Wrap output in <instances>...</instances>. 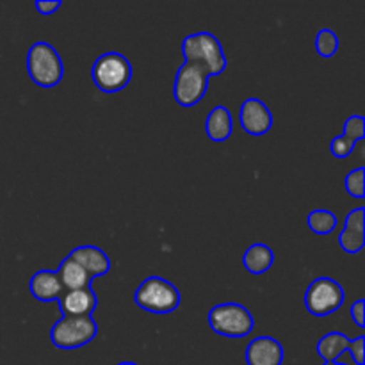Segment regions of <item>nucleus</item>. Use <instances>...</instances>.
<instances>
[{
	"mask_svg": "<svg viewBox=\"0 0 365 365\" xmlns=\"http://www.w3.org/2000/svg\"><path fill=\"white\" fill-rule=\"evenodd\" d=\"M68 259H71L73 262H77L86 273L89 274V278H98L103 277L110 271V260L106 255V252H102L96 246H78L73 248L68 255Z\"/></svg>",
	"mask_w": 365,
	"mask_h": 365,
	"instance_id": "ddd939ff",
	"label": "nucleus"
},
{
	"mask_svg": "<svg viewBox=\"0 0 365 365\" xmlns=\"http://www.w3.org/2000/svg\"><path fill=\"white\" fill-rule=\"evenodd\" d=\"M344 184H346V191H348V195L355 196V198H364L365 196V170L364 168H356L355 171L348 173Z\"/></svg>",
	"mask_w": 365,
	"mask_h": 365,
	"instance_id": "412c9836",
	"label": "nucleus"
},
{
	"mask_svg": "<svg viewBox=\"0 0 365 365\" xmlns=\"http://www.w3.org/2000/svg\"><path fill=\"white\" fill-rule=\"evenodd\" d=\"M98 334L93 317L63 316L50 330V341L59 349H77L89 344Z\"/></svg>",
	"mask_w": 365,
	"mask_h": 365,
	"instance_id": "423d86ee",
	"label": "nucleus"
},
{
	"mask_svg": "<svg viewBox=\"0 0 365 365\" xmlns=\"http://www.w3.org/2000/svg\"><path fill=\"white\" fill-rule=\"evenodd\" d=\"M57 302H59V309L64 316L73 317H91L98 305V298L91 287L64 291Z\"/></svg>",
	"mask_w": 365,
	"mask_h": 365,
	"instance_id": "9d476101",
	"label": "nucleus"
},
{
	"mask_svg": "<svg viewBox=\"0 0 365 365\" xmlns=\"http://www.w3.org/2000/svg\"><path fill=\"white\" fill-rule=\"evenodd\" d=\"M185 63L202 68L207 77H216L227 70V57L220 39L210 32H195L182 41Z\"/></svg>",
	"mask_w": 365,
	"mask_h": 365,
	"instance_id": "f257e3e1",
	"label": "nucleus"
},
{
	"mask_svg": "<svg viewBox=\"0 0 365 365\" xmlns=\"http://www.w3.org/2000/svg\"><path fill=\"white\" fill-rule=\"evenodd\" d=\"M316 50L324 59L334 57L339 50V36L330 29H321L316 36Z\"/></svg>",
	"mask_w": 365,
	"mask_h": 365,
	"instance_id": "aec40b11",
	"label": "nucleus"
},
{
	"mask_svg": "<svg viewBox=\"0 0 365 365\" xmlns=\"http://www.w3.org/2000/svg\"><path fill=\"white\" fill-rule=\"evenodd\" d=\"M34 6H36V9L39 11V13L45 14V16H46V14H53V13H56V11L61 7V2H59V0H50V2H45V0H39V2H36Z\"/></svg>",
	"mask_w": 365,
	"mask_h": 365,
	"instance_id": "a878e982",
	"label": "nucleus"
},
{
	"mask_svg": "<svg viewBox=\"0 0 365 365\" xmlns=\"http://www.w3.org/2000/svg\"><path fill=\"white\" fill-rule=\"evenodd\" d=\"M351 319L355 321V324L359 328H364L365 327V303L364 299H359V302H355L351 305Z\"/></svg>",
	"mask_w": 365,
	"mask_h": 365,
	"instance_id": "393cba45",
	"label": "nucleus"
},
{
	"mask_svg": "<svg viewBox=\"0 0 365 365\" xmlns=\"http://www.w3.org/2000/svg\"><path fill=\"white\" fill-rule=\"evenodd\" d=\"M27 71L39 88H53L63 81L64 66L59 53L50 43L38 41L27 52Z\"/></svg>",
	"mask_w": 365,
	"mask_h": 365,
	"instance_id": "f03ea898",
	"label": "nucleus"
},
{
	"mask_svg": "<svg viewBox=\"0 0 365 365\" xmlns=\"http://www.w3.org/2000/svg\"><path fill=\"white\" fill-rule=\"evenodd\" d=\"M134 303L150 314H170L180 305V292L166 278L150 277L135 291Z\"/></svg>",
	"mask_w": 365,
	"mask_h": 365,
	"instance_id": "7ed1b4c3",
	"label": "nucleus"
},
{
	"mask_svg": "<svg viewBox=\"0 0 365 365\" xmlns=\"http://www.w3.org/2000/svg\"><path fill=\"white\" fill-rule=\"evenodd\" d=\"M355 145L356 143L353 139L346 138V135H337V138L331 139L330 150L334 153V157H337V159H346L355 150Z\"/></svg>",
	"mask_w": 365,
	"mask_h": 365,
	"instance_id": "5701e85b",
	"label": "nucleus"
},
{
	"mask_svg": "<svg viewBox=\"0 0 365 365\" xmlns=\"http://www.w3.org/2000/svg\"><path fill=\"white\" fill-rule=\"evenodd\" d=\"M246 364L248 365H282L284 348L273 337H257L246 348Z\"/></svg>",
	"mask_w": 365,
	"mask_h": 365,
	"instance_id": "9b49d317",
	"label": "nucleus"
},
{
	"mask_svg": "<svg viewBox=\"0 0 365 365\" xmlns=\"http://www.w3.org/2000/svg\"><path fill=\"white\" fill-rule=\"evenodd\" d=\"M349 344H351V339L348 335L341 331H330L317 342V355L324 362H337V359H341L348 351Z\"/></svg>",
	"mask_w": 365,
	"mask_h": 365,
	"instance_id": "a211bd4d",
	"label": "nucleus"
},
{
	"mask_svg": "<svg viewBox=\"0 0 365 365\" xmlns=\"http://www.w3.org/2000/svg\"><path fill=\"white\" fill-rule=\"evenodd\" d=\"M209 88V77L202 68L184 63L177 71L173 86L175 102L182 107H195L202 102Z\"/></svg>",
	"mask_w": 365,
	"mask_h": 365,
	"instance_id": "6e6552de",
	"label": "nucleus"
},
{
	"mask_svg": "<svg viewBox=\"0 0 365 365\" xmlns=\"http://www.w3.org/2000/svg\"><path fill=\"white\" fill-rule=\"evenodd\" d=\"M57 277H59L61 285H63L64 291H77V289L91 287V278L89 274L78 266L77 262H73L71 259H64L59 264V269L56 271Z\"/></svg>",
	"mask_w": 365,
	"mask_h": 365,
	"instance_id": "f3484780",
	"label": "nucleus"
},
{
	"mask_svg": "<svg viewBox=\"0 0 365 365\" xmlns=\"http://www.w3.org/2000/svg\"><path fill=\"white\" fill-rule=\"evenodd\" d=\"M323 365H348V364H342V362H324Z\"/></svg>",
	"mask_w": 365,
	"mask_h": 365,
	"instance_id": "bb28decb",
	"label": "nucleus"
},
{
	"mask_svg": "<svg viewBox=\"0 0 365 365\" xmlns=\"http://www.w3.org/2000/svg\"><path fill=\"white\" fill-rule=\"evenodd\" d=\"M239 120L246 134L250 135H264L273 127V114L269 107L259 98H248L242 102Z\"/></svg>",
	"mask_w": 365,
	"mask_h": 365,
	"instance_id": "1a4fd4ad",
	"label": "nucleus"
},
{
	"mask_svg": "<svg viewBox=\"0 0 365 365\" xmlns=\"http://www.w3.org/2000/svg\"><path fill=\"white\" fill-rule=\"evenodd\" d=\"M310 230L317 235H328L337 228V216L331 210L316 209L307 217Z\"/></svg>",
	"mask_w": 365,
	"mask_h": 365,
	"instance_id": "6ab92c4d",
	"label": "nucleus"
},
{
	"mask_svg": "<svg viewBox=\"0 0 365 365\" xmlns=\"http://www.w3.org/2000/svg\"><path fill=\"white\" fill-rule=\"evenodd\" d=\"M364 344H365V337H364V335H360V337L353 339L351 344H349L348 351L351 353L353 360H355L356 365H364L365 364V360H364Z\"/></svg>",
	"mask_w": 365,
	"mask_h": 365,
	"instance_id": "b1692460",
	"label": "nucleus"
},
{
	"mask_svg": "<svg viewBox=\"0 0 365 365\" xmlns=\"http://www.w3.org/2000/svg\"><path fill=\"white\" fill-rule=\"evenodd\" d=\"M339 245L344 250L346 253H359L365 245V209L359 207V209L351 210L346 216L344 230L339 235Z\"/></svg>",
	"mask_w": 365,
	"mask_h": 365,
	"instance_id": "f8f14e48",
	"label": "nucleus"
},
{
	"mask_svg": "<svg viewBox=\"0 0 365 365\" xmlns=\"http://www.w3.org/2000/svg\"><path fill=\"white\" fill-rule=\"evenodd\" d=\"M232 128H234V121H232L230 110L225 106L214 107L205 120V132L209 139L216 143L227 141L232 135Z\"/></svg>",
	"mask_w": 365,
	"mask_h": 365,
	"instance_id": "2eb2a0df",
	"label": "nucleus"
},
{
	"mask_svg": "<svg viewBox=\"0 0 365 365\" xmlns=\"http://www.w3.org/2000/svg\"><path fill=\"white\" fill-rule=\"evenodd\" d=\"M118 365H138V364H134V362H121V364H118Z\"/></svg>",
	"mask_w": 365,
	"mask_h": 365,
	"instance_id": "cd10ccee",
	"label": "nucleus"
},
{
	"mask_svg": "<svg viewBox=\"0 0 365 365\" xmlns=\"http://www.w3.org/2000/svg\"><path fill=\"white\" fill-rule=\"evenodd\" d=\"M95 86L103 93H116L127 88L132 78V64L118 52H106L95 61L91 70Z\"/></svg>",
	"mask_w": 365,
	"mask_h": 365,
	"instance_id": "20e7f679",
	"label": "nucleus"
},
{
	"mask_svg": "<svg viewBox=\"0 0 365 365\" xmlns=\"http://www.w3.org/2000/svg\"><path fill=\"white\" fill-rule=\"evenodd\" d=\"M346 138L353 139V141H360L365 135V120L364 116H349L344 121V134Z\"/></svg>",
	"mask_w": 365,
	"mask_h": 365,
	"instance_id": "4be33fe9",
	"label": "nucleus"
},
{
	"mask_svg": "<svg viewBox=\"0 0 365 365\" xmlns=\"http://www.w3.org/2000/svg\"><path fill=\"white\" fill-rule=\"evenodd\" d=\"M209 324L217 335L242 339L252 334L255 321L246 307L239 303H221L209 312Z\"/></svg>",
	"mask_w": 365,
	"mask_h": 365,
	"instance_id": "39448f33",
	"label": "nucleus"
},
{
	"mask_svg": "<svg viewBox=\"0 0 365 365\" xmlns=\"http://www.w3.org/2000/svg\"><path fill=\"white\" fill-rule=\"evenodd\" d=\"M29 289L38 302H57L64 292L57 273L50 269L38 271L29 282Z\"/></svg>",
	"mask_w": 365,
	"mask_h": 365,
	"instance_id": "4468645a",
	"label": "nucleus"
},
{
	"mask_svg": "<svg viewBox=\"0 0 365 365\" xmlns=\"http://www.w3.org/2000/svg\"><path fill=\"white\" fill-rule=\"evenodd\" d=\"M344 305V289L328 277L316 278L305 292V307L312 316L327 317Z\"/></svg>",
	"mask_w": 365,
	"mask_h": 365,
	"instance_id": "0eeeda50",
	"label": "nucleus"
},
{
	"mask_svg": "<svg viewBox=\"0 0 365 365\" xmlns=\"http://www.w3.org/2000/svg\"><path fill=\"white\" fill-rule=\"evenodd\" d=\"M273 260V250H271L269 246L257 242V245H252L245 252V255H242V266H245V269L248 271V273L262 274L271 269Z\"/></svg>",
	"mask_w": 365,
	"mask_h": 365,
	"instance_id": "dca6fc26",
	"label": "nucleus"
}]
</instances>
